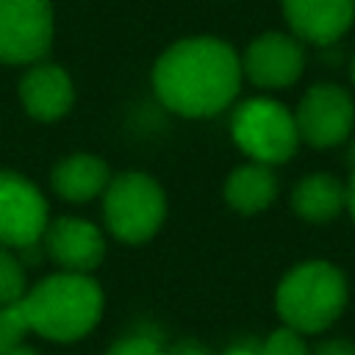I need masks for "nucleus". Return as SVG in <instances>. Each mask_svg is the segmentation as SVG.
I'll list each match as a JSON object with an SVG mask.
<instances>
[{
	"label": "nucleus",
	"mask_w": 355,
	"mask_h": 355,
	"mask_svg": "<svg viewBox=\"0 0 355 355\" xmlns=\"http://www.w3.org/2000/svg\"><path fill=\"white\" fill-rule=\"evenodd\" d=\"M241 58L214 36L175 42L153 69L158 100L180 116H214L225 111L241 86Z\"/></svg>",
	"instance_id": "obj_1"
},
{
	"label": "nucleus",
	"mask_w": 355,
	"mask_h": 355,
	"mask_svg": "<svg viewBox=\"0 0 355 355\" xmlns=\"http://www.w3.org/2000/svg\"><path fill=\"white\" fill-rule=\"evenodd\" d=\"M19 311L28 330L50 341H75L100 322L103 291L89 275L58 272L28 288Z\"/></svg>",
	"instance_id": "obj_2"
},
{
	"label": "nucleus",
	"mask_w": 355,
	"mask_h": 355,
	"mask_svg": "<svg viewBox=\"0 0 355 355\" xmlns=\"http://www.w3.org/2000/svg\"><path fill=\"white\" fill-rule=\"evenodd\" d=\"M275 302L286 327L319 333L341 316L347 305V280L327 261H305L280 280Z\"/></svg>",
	"instance_id": "obj_3"
},
{
	"label": "nucleus",
	"mask_w": 355,
	"mask_h": 355,
	"mask_svg": "<svg viewBox=\"0 0 355 355\" xmlns=\"http://www.w3.org/2000/svg\"><path fill=\"white\" fill-rule=\"evenodd\" d=\"M103 216L116 239L141 244L161 227L166 216V200L150 175L125 172L114 178L103 191Z\"/></svg>",
	"instance_id": "obj_4"
},
{
	"label": "nucleus",
	"mask_w": 355,
	"mask_h": 355,
	"mask_svg": "<svg viewBox=\"0 0 355 355\" xmlns=\"http://www.w3.org/2000/svg\"><path fill=\"white\" fill-rule=\"evenodd\" d=\"M236 144L258 164H283L300 144L294 114L269 97H252L241 103L230 122Z\"/></svg>",
	"instance_id": "obj_5"
},
{
	"label": "nucleus",
	"mask_w": 355,
	"mask_h": 355,
	"mask_svg": "<svg viewBox=\"0 0 355 355\" xmlns=\"http://www.w3.org/2000/svg\"><path fill=\"white\" fill-rule=\"evenodd\" d=\"M53 42L50 0H0V61L33 64Z\"/></svg>",
	"instance_id": "obj_6"
},
{
	"label": "nucleus",
	"mask_w": 355,
	"mask_h": 355,
	"mask_svg": "<svg viewBox=\"0 0 355 355\" xmlns=\"http://www.w3.org/2000/svg\"><path fill=\"white\" fill-rule=\"evenodd\" d=\"M47 230V202L42 191L17 172H0V244L28 250Z\"/></svg>",
	"instance_id": "obj_7"
},
{
	"label": "nucleus",
	"mask_w": 355,
	"mask_h": 355,
	"mask_svg": "<svg viewBox=\"0 0 355 355\" xmlns=\"http://www.w3.org/2000/svg\"><path fill=\"white\" fill-rule=\"evenodd\" d=\"M352 119H355L352 97L333 83L311 86L294 114L300 139H305L313 147H333L344 141L347 133L352 130Z\"/></svg>",
	"instance_id": "obj_8"
},
{
	"label": "nucleus",
	"mask_w": 355,
	"mask_h": 355,
	"mask_svg": "<svg viewBox=\"0 0 355 355\" xmlns=\"http://www.w3.org/2000/svg\"><path fill=\"white\" fill-rule=\"evenodd\" d=\"M305 67V53L302 44L288 36V33H261L255 42H250L244 61H241V72L263 89H283L291 86Z\"/></svg>",
	"instance_id": "obj_9"
},
{
	"label": "nucleus",
	"mask_w": 355,
	"mask_h": 355,
	"mask_svg": "<svg viewBox=\"0 0 355 355\" xmlns=\"http://www.w3.org/2000/svg\"><path fill=\"white\" fill-rule=\"evenodd\" d=\"M44 244L53 261L64 266V272H78V275H89L105 255L103 233L92 222L75 216H61L53 225H47Z\"/></svg>",
	"instance_id": "obj_10"
},
{
	"label": "nucleus",
	"mask_w": 355,
	"mask_h": 355,
	"mask_svg": "<svg viewBox=\"0 0 355 355\" xmlns=\"http://www.w3.org/2000/svg\"><path fill=\"white\" fill-rule=\"evenodd\" d=\"M288 28L313 44H333L338 42L352 19H355V0H280Z\"/></svg>",
	"instance_id": "obj_11"
},
{
	"label": "nucleus",
	"mask_w": 355,
	"mask_h": 355,
	"mask_svg": "<svg viewBox=\"0 0 355 355\" xmlns=\"http://www.w3.org/2000/svg\"><path fill=\"white\" fill-rule=\"evenodd\" d=\"M19 100L33 119L53 122L72 108L75 89L69 75L55 64H36L19 83Z\"/></svg>",
	"instance_id": "obj_12"
},
{
	"label": "nucleus",
	"mask_w": 355,
	"mask_h": 355,
	"mask_svg": "<svg viewBox=\"0 0 355 355\" xmlns=\"http://www.w3.org/2000/svg\"><path fill=\"white\" fill-rule=\"evenodd\" d=\"M108 183H111V178H108L105 161H100L97 155H89V153L64 158L53 169V189L58 197H64L69 202H86V200L97 197L108 189Z\"/></svg>",
	"instance_id": "obj_13"
},
{
	"label": "nucleus",
	"mask_w": 355,
	"mask_h": 355,
	"mask_svg": "<svg viewBox=\"0 0 355 355\" xmlns=\"http://www.w3.org/2000/svg\"><path fill=\"white\" fill-rule=\"evenodd\" d=\"M291 205L308 222H316V225L330 222L347 205V189L333 175L316 172L297 183V189L291 194Z\"/></svg>",
	"instance_id": "obj_14"
},
{
	"label": "nucleus",
	"mask_w": 355,
	"mask_h": 355,
	"mask_svg": "<svg viewBox=\"0 0 355 355\" xmlns=\"http://www.w3.org/2000/svg\"><path fill=\"white\" fill-rule=\"evenodd\" d=\"M277 194V180L275 172L269 169V164H244L236 172H230L227 183H225V197L227 202L241 211V214H258L263 211Z\"/></svg>",
	"instance_id": "obj_15"
},
{
	"label": "nucleus",
	"mask_w": 355,
	"mask_h": 355,
	"mask_svg": "<svg viewBox=\"0 0 355 355\" xmlns=\"http://www.w3.org/2000/svg\"><path fill=\"white\" fill-rule=\"evenodd\" d=\"M25 297L22 263L0 244V305H14Z\"/></svg>",
	"instance_id": "obj_16"
},
{
	"label": "nucleus",
	"mask_w": 355,
	"mask_h": 355,
	"mask_svg": "<svg viewBox=\"0 0 355 355\" xmlns=\"http://www.w3.org/2000/svg\"><path fill=\"white\" fill-rule=\"evenodd\" d=\"M25 333H28V324H25L22 311H19V302L0 305V355L19 347Z\"/></svg>",
	"instance_id": "obj_17"
},
{
	"label": "nucleus",
	"mask_w": 355,
	"mask_h": 355,
	"mask_svg": "<svg viewBox=\"0 0 355 355\" xmlns=\"http://www.w3.org/2000/svg\"><path fill=\"white\" fill-rule=\"evenodd\" d=\"M105 355H169V349L161 344V338L147 333H133L119 338Z\"/></svg>",
	"instance_id": "obj_18"
},
{
	"label": "nucleus",
	"mask_w": 355,
	"mask_h": 355,
	"mask_svg": "<svg viewBox=\"0 0 355 355\" xmlns=\"http://www.w3.org/2000/svg\"><path fill=\"white\" fill-rule=\"evenodd\" d=\"M261 355H308V347L297 330L280 327L261 344Z\"/></svg>",
	"instance_id": "obj_19"
},
{
	"label": "nucleus",
	"mask_w": 355,
	"mask_h": 355,
	"mask_svg": "<svg viewBox=\"0 0 355 355\" xmlns=\"http://www.w3.org/2000/svg\"><path fill=\"white\" fill-rule=\"evenodd\" d=\"M313 355H355V347L349 341H341V338H330V341H322L316 347Z\"/></svg>",
	"instance_id": "obj_20"
},
{
	"label": "nucleus",
	"mask_w": 355,
	"mask_h": 355,
	"mask_svg": "<svg viewBox=\"0 0 355 355\" xmlns=\"http://www.w3.org/2000/svg\"><path fill=\"white\" fill-rule=\"evenodd\" d=\"M222 355H261V344H255V341H239V344L227 347Z\"/></svg>",
	"instance_id": "obj_21"
},
{
	"label": "nucleus",
	"mask_w": 355,
	"mask_h": 355,
	"mask_svg": "<svg viewBox=\"0 0 355 355\" xmlns=\"http://www.w3.org/2000/svg\"><path fill=\"white\" fill-rule=\"evenodd\" d=\"M169 355H208V349H202V347H200V344H194V341H183V344L172 347V349H169Z\"/></svg>",
	"instance_id": "obj_22"
},
{
	"label": "nucleus",
	"mask_w": 355,
	"mask_h": 355,
	"mask_svg": "<svg viewBox=\"0 0 355 355\" xmlns=\"http://www.w3.org/2000/svg\"><path fill=\"white\" fill-rule=\"evenodd\" d=\"M347 208H349V214L355 219V172L349 178V183H347Z\"/></svg>",
	"instance_id": "obj_23"
},
{
	"label": "nucleus",
	"mask_w": 355,
	"mask_h": 355,
	"mask_svg": "<svg viewBox=\"0 0 355 355\" xmlns=\"http://www.w3.org/2000/svg\"><path fill=\"white\" fill-rule=\"evenodd\" d=\"M6 355H36V352H33L31 347H22V344H19V347H14V349H11V352H6Z\"/></svg>",
	"instance_id": "obj_24"
},
{
	"label": "nucleus",
	"mask_w": 355,
	"mask_h": 355,
	"mask_svg": "<svg viewBox=\"0 0 355 355\" xmlns=\"http://www.w3.org/2000/svg\"><path fill=\"white\" fill-rule=\"evenodd\" d=\"M349 75H352V80H355V58H352V67H349Z\"/></svg>",
	"instance_id": "obj_25"
},
{
	"label": "nucleus",
	"mask_w": 355,
	"mask_h": 355,
	"mask_svg": "<svg viewBox=\"0 0 355 355\" xmlns=\"http://www.w3.org/2000/svg\"><path fill=\"white\" fill-rule=\"evenodd\" d=\"M352 158H355V150H352Z\"/></svg>",
	"instance_id": "obj_26"
}]
</instances>
